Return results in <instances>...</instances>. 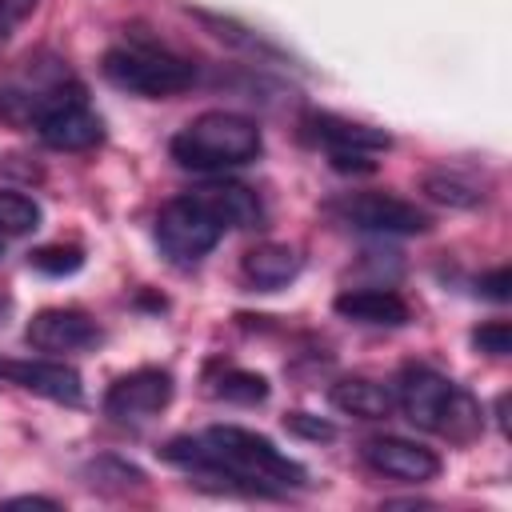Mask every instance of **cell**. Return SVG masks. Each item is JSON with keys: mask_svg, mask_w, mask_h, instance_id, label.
Masks as SVG:
<instances>
[{"mask_svg": "<svg viewBox=\"0 0 512 512\" xmlns=\"http://www.w3.org/2000/svg\"><path fill=\"white\" fill-rule=\"evenodd\" d=\"M164 460L224 476L248 492H284L308 480V472L292 456H284L268 436L236 424H216L200 436H180L164 448Z\"/></svg>", "mask_w": 512, "mask_h": 512, "instance_id": "obj_1", "label": "cell"}, {"mask_svg": "<svg viewBox=\"0 0 512 512\" xmlns=\"http://www.w3.org/2000/svg\"><path fill=\"white\" fill-rule=\"evenodd\" d=\"M396 408L424 432L444 436L452 444H468L472 436H480L484 428V412L476 404V396L468 388H460L456 380H448L436 368L424 364H408L396 380Z\"/></svg>", "mask_w": 512, "mask_h": 512, "instance_id": "obj_2", "label": "cell"}, {"mask_svg": "<svg viewBox=\"0 0 512 512\" xmlns=\"http://www.w3.org/2000/svg\"><path fill=\"white\" fill-rule=\"evenodd\" d=\"M264 148V136L256 128V120L240 116V112H228V108H212V112H200L196 120H188L168 152L180 168L188 172H224V168H240L248 160H256Z\"/></svg>", "mask_w": 512, "mask_h": 512, "instance_id": "obj_3", "label": "cell"}, {"mask_svg": "<svg viewBox=\"0 0 512 512\" xmlns=\"http://www.w3.org/2000/svg\"><path fill=\"white\" fill-rule=\"evenodd\" d=\"M104 76L124 92L164 100V96H176V92L192 88L196 68H192V60H184V56L160 48V44L124 40V44L104 52Z\"/></svg>", "mask_w": 512, "mask_h": 512, "instance_id": "obj_4", "label": "cell"}, {"mask_svg": "<svg viewBox=\"0 0 512 512\" xmlns=\"http://www.w3.org/2000/svg\"><path fill=\"white\" fill-rule=\"evenodd\" d=\"M32 120H36L40 140H44L48 148H60V152H84V148H92V144L104 136V124H100V116L88 108L84 88L72 84L68 76L36 92V100H32Z\"/></svg>", "mask_w": 512, "mask_h": 512, "instance_id": "obj_5", "label": "cell"}, {"mask_svg": "<svg viewBox=\"0 0 512 512\" xmlns=\"http://www.w3.org/2000/svg\"><path fill=\"white\" fill-rule=\"evenodd\" d=\"M224 228H228V224H224V216L216 212V204H212V196H208L204 188L168 200V204L160 208V216H156V240H160V248H164L172 260H180V264L208 256V252L220 244Z\"/></svg>", "mask_w": 512, "mask_h": 512, "instance_id": "obj_6", "label": "cell"}, {"mask_svg": "<svg viewBox=\"0 0 512 512\" xmlns=\"http://www.w3.org/2000/svg\"><path fill=\"white\" fill-rule=\"evenodd\" d=\"M328 212L360 232H380V236H420L432 228L428 212H420L412 200H400L392 192H348L344 200H332Z\"/></svg>", "mask_w": 512, "mask_h": 512, "instance_id": "obj_7", "label": "cell"}, {"mask_svg": "<svg viewBox=\"0 0 512 512\" xmlns=\"http://www.w3.org/2000/svg\"><path fill=\"white\" fill-rule=\"evenodd\" d=\"M172 392H176V384L164 368H136L104 392V412L116 420H148L160 408H168Z\"/></svg>", "mask_w": 512, "mask_h": 512, "instance_id": "obj_8", "label": "cell"}, {"mask_svg": "<svg viewBox=\"0 0 512 512\" xmlns=\"http://www.w3.org/2000/svg\"><path fill=\"white\" fill-rule=\"evenodd\" d=\"M0 380L4 384H16L24 392H36L44 400H56V404H80L84 400V380L64 360H16V356H0Z\"/></svg>", "mask_w": 512, "mask_h": 512, "instance_id": "obj_9", "label": "cell"}, {"mask_svg": "<svg viewBox=\"0 0 512 512\" xmlns=\"http://www.w3.org/2000/svg\"><path fill=\"white\" fill-rule=\"evenodd\" d=\"M24 340L36 352H80L100 344V324L80 308H44L28 320Z\"/></svg>", "mask_w": 512, "mask_h": 512, "instance_id": "obj_10", "label": "cell"}, {"mask_svg": "<svg viewBox=\"0 0 512 512\" xmlns=\"http://www.w3.org/2000/svg\"><path fill=\"white\" fill-rule=\"evenodd\" d=\"M360 452H364L368 468H376L380 476L404 480V484H424L440 472V456L416 440H404V436H372Z\"/></svg>", "mask_w": 512, "mask_h": 512, "instance_id": "obj_11", "label": "cell"}, {"mask_svg": "<svg viewBox=\"0 0 512 512\" xmlns=\"http://www.w3.org/2000/svg\"><path fill=\"white\" fill-rule=\"evenodd\" d=\"M304 128L312 140H320L328 152H380L392 144V136L384 128H372V124H356V120H344V116H332V112H312L304 116Z\"/></svg>", "mask_w": 512, "mask_h": 512, "instance_id": "obj_12", "label": "cell"}, {"mask_svg": "<svg viewBox=\"0 0 512 512\" xmlns=\"http://www.w3.org/2000/svg\"><path fill=\"white\" fill-rule=\"evenodd\" d=\"M336 312L352 324H372V328H400L412 316L404 296L388 288H348L336 296Z\"/></svg>", "mask_w": 512, "mask_h": 512, "instance_id": "obj_13", "label": "cell"}, {"mask_svg": "<svg viewBox=\"0 0 512 512\" xmlns=\"http://www.w3.org/2000/svg\"><path fill=\"white\" fill-rule=\"evenodd\" d=\"M300 252L292 248V244H256L248 256H244V276H248V284L252 288H260V292H276V288H284L288 280H296V272H300Z\"/></svg>", "mask_w": 512, "mask_h": 512, "instance_id": "obj_14", "label": "cell"}, {"mask_svg": "<svg viewBox=\"0 0 512 512\" xmlns=\"http://www.w3.org/2000/svg\"><path fill=\"white\" fill-rule=\"evenodd\" d=\"M328 400H332V408H340V412H348V416H360V420H384V416L396 408V396H392L384 384L364 380V376H344V380H336L332 392H328Z\"/></svg>", "mask_w": 512, "mask_h": 512, "instance_id": "obj_15", "label": "cell"}, {"mask_svg": "<svg viewBox=\"0 0 512 512\" xmlns=\"http://www.w3.org/2000/svg\"><path fill=\"white\" fill-rule=\"evenodd\" d=\"M204 192L212 196V204H216V212L224 216L228 228H252V224H260V200L244 184H212Z\"/></svg>", "mask_w": 512, "mask_h": 512, "instance_id": "obj_16", "label": "cell"}, {"mask_svg": "<svg viewBox=\"0 0 512 512\" xmlns=\"http://www.w3.org/2000/svg\"><path fill=\"white\" fill-rule=\"evenodd\" d=\"M424 192H428L436 204H448V208H476V204H480V196H484L468 176L448 172V168L428 172V176H424Z\"/></svg>", "mask_w": 512, "mask_h": 512, "instance_id": "obj_17", "label": "cell"}, {"mask_svg": "<svg viewBox=\"0 0 512 512\" xmlns=\"http://www.w3.org/2000/svg\"><path fill=\"white\" fill-rule=\"evenodd\" d=\"M40 228V204L24 192L0 188V240L8 236H28Z\"/></svg>", "mask_w": 512, "mask_h": 512, "instance_id": "obj_18", "label": "cell"}, {"mask_svg": "<svg viewBox=\"0 0 512 512\" xmlns=\"http://www.w3.org/2000/svg\"><path fill=\"white\" fill-rule=\"evenodd\" d=\"M216 396L224 400H236V404H260L268 396V380L260 372H240V368H228L216 384Z\"/></svg>", "mask_w": 512, "mask_h": 512, "instance_id": "obj_19", "label": "cell"}, {"mask_svg": "<svg viewBox=\"0 0 512 512\" xmlns=\"http://www.w3.org/2000/svg\"><path fill=\"white\" fill-rule=\"evenodd\" d=\"M32 268H40V272H48V276H72L80 264H84V252L80 248H64V244H48V248H36L32 256Z\"/></svg>", "mask_w": 512, "mask_h": 512, "instance_id": "obj_20", "label": "cell"}, {"mask_svg": "<svg viewBox=\"0 0 512 512\" xmlns=\"http://www.w3.org/2000/svg\"><path fill=\"white\" fill-rule=\"evenodd\" d=\"M472 344H476L480 352H488V356H508V352H512V328H508L504 320L480 324V328L472 332Z\"/></svg>", "mask_w": 512, "mask_h": 512, "instance_id": "obj_21", "label": "cell"}, {"mask_svg": "<svg viewBox=\"0 0 512 512\" xmlns=\"http://www.w3.org/2000/svg\"><path fill=\"white\" fill-rule=\"evenodd\" d=\"M284 424H288L292 432L308 436V440H332V436H336V428H332V424H324V420H312L308 412H292Z\"/></svg>", "mask_w": 512, "mask_h": 512, "instance_id": "obj_22", "label": "cell"}, {"mask_svg": "<svg viewBox=\"0 0 512 512\" xmlns=\"http://www.w3.org/2000/svg\"><path fill=\"white\" fill-rule=\"evenodd\" d=\"M40 0H0V28H12L36 12Z\"/></svg>", "mask_w": 512, "mask_h": 512, "instance_id": "obj_23", "label": "cell"}, {"mask_svg": "<svg viewBox=\"0 0 512 512\" xmlns=\"http://www.w3.org/2000/svg\"><path fill=\"white\" fill-rule=\"evenodd\" d=\"M480 292L492 300H508V268H492L488 276H480Z\"/></svg>", "mask_w": 512, "mask_h": 512, "instance_id": "obj_24", "label": "cell"}, {"mask_svg": "<svg viewBox=\"0 0 512 512\" xmlns=\"http://www.w3.org/2000/svg\"><path fill=\"white\" fill-rule=\"evenodd\" d=\"M4 508H56V500H44V496H12V500H4Z\"/></svg>", "mask_w": 512, "mask_h": 512, "instance_id": "obj_25", "label": "cell"}, {"mask_svg": "<svg viewBox=\"0 0 512 512\" xmlns=\"http://www.w3.org/2000/svg\"><path fill=\"white\" fill-rule=\"evenodd\" d=\"M4 308H8V300H4V296H0V312H4Z\"/></svg>", "mask_w": 512, "mask_h": 512, "instance_id": "obj_26", "label": "cell"}, {"mask_svg": "<svg viewBox=\"0 0 512 512\" xmlns=\"http://www.w3.org/2000/svg\"><path fill=\"white\" fill-rule=\"evenodd\" d=\"M0 256H4V240H0Z\"/></svg>", "mask_w": 512, "mask_h": 512, "instance_id": "obj_27", "label": "cell"}]
</instances>
